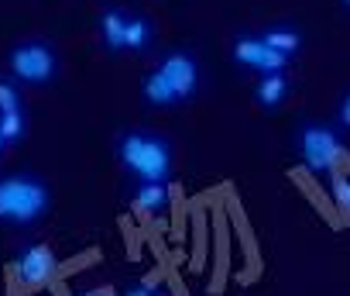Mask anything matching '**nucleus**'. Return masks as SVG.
<instances>
[{
  "mask_svg": "<svg viewBox=\"0 0 350 296\" xmlns=\"http://www.w3.org/2000/svg\"><path fill=\"white\" fill-rule=\"evenodd\" d=\"M113 159L134 183H168L175 173V145L151 127H120L113 134Z\"/></svg>",
  "mask_w": 350,
  "mask_h": 296,
  "instance_id": "1",
  "label": "nucleus"
},
{
  "mask_svg": "<svg viewBox=\"0 0 350 296\" xmlns=\"http://www.w3.org/2000/svg\"><path fill=\"white\" fill-rule=\"evenodd\" d=\"M52 214V186L31 169L0 173V224L35 227Z\"/></svg>",
  "mask_w": 350,
  "mask_h": 296,
  "instance_id": "2",
  "label": "nucleus"
},
{
  "mask_svg": "<svg viewBox=\"0 0 350 296\" xmlns=\"http://www.w3.org/2000/svg\"><path fill=\"white\" fill-rule=\"evenodd\" d=\"M295 156L306 173L312 176H329L340 169L343 156V131L326 121H302L295 127Z\"/></svg>",
  "mask_w": 350,
  "mask_h": 296,
  "instance_id": "3",
  "label": "nucleus"
},
{
  "mask_svg": "<svg viewBox=\"0 0 350 296\" xmlns=\"http://www.w3.org/2000/svg\"><path fill=\"white\" fill-rule=\"evenodd\" d=\"M59 49L49 38H21L18 45L8 49V73L31 90L52 86L59 76Z\"/></svg>",
  "mask_w": 350,
  "mask_h": 296,
  "instance_id": "4",
  "label": "nucleus"
},
{
  "mask_svg": "<svg viewBox=\"0 0 350 296\" xmlns=\"http://www.w3.org/2000/svg\"><path fill=\"white\" fill-rule=\"evenodd\" d=\"M154 66L165 73V79L172 83V90L179 93V103H189L203 90V62H200V56L189 45L165 49Z\"/></svg>",
  "mask_w": 350,
  "mask_h": 296,
  "instance_id": "5",
  "label": "nucleus"
},
{
  "mask_svg": "<svg viewBox=\"0 0 350 296\" xmlns=\"http://www.w3.org/2000/svg\"><path fill=\"white\" fill-rule=\"evenodd\" d=\"M230 59H234V66H241V69H251V73H285L288 66H292V59L288 56H282V52H275L265 38H261V32L258 35H237L234 38V45H230Z\"/></svg>",
  "mask_w": 350,
  "mask_h": 296,
  "instance_id": "6",
  "label": "nucleus"
},
{
  "mask_svg": "<svg viewBox=\"0 0 350 296\" xmlns=\"http://www.w3.org/2000/svg\"><path fill=\"white\" fill-rule=\"evenodd\" d=\"M18 279L28 286V289H42L55 279L59 272V262H55V251L45 245V241H31L18 251Z\"/></svg>",
  "mask_w": 350,
  "mask_h": 296,
  "instance_id": "7",
  "label": "nucleus"
},
{
  "mask_svg": "<svg viewBox=\"0 0 350 296\" xmlns=\"http://www.w3.org/2000/svg\"><path fill=\"white\" fill-rule=\"evenodd\" d=\"M127 18H131V11H124L120 4H107L96 14V35H100V45L107 49V56L127 52Z\"/></svg>",
  "mask_w": 350,
  "mask_h": 296,
  "instance_id": "8",
  "label": "nucleus"
},
{
  "mask_svg": "<svg viewBox=\"0 0 350 296\" xmlns=\"http://www.w3.org/2000/svg\"><path fill=\"white\" fill-rule=\"evenodd\" d=\"M141 100L144 107L151 110H175V107H183L179 103V93L172 90V83L165 79V73L158 66H151L144 76H141Z\"/></svg>",
  "mask_w": 350,
  "mask_h": 296,
  "instance_id": "9",
  "label": "nucleus"
},
{
  "mask_svg": "<svg viewBox=\"0 0 350 296\" xmlns=\"http://www.w3.org/2000/svg\"><path fill=\"white\" fill-rule=\"evenodd\" d=\"M288 93H292V79H288L285 73H261L258 83H254V90H251V100H254L261 110L275 114V110L288 100Z\"/></svg>",
  "mask_w": 350,
  "mask_h": 296,
  "instance_id": "10",
  "label": "nucleus"
},
{
  "mask_svg": "<svg viewBox=\"0 0 350 296\" xmlns=\"http://www.w3.org/2000/svg\"><path fill=\"white\" fill-rule=\"evenodd\" d=\"M131 204L141 217H161L172 204L168 183H134L131 190Z\"/></svg>",
  "mask_w": 350,
  "mask_h": 296,
  "instance_id": "11",
  "label": "nucleus"
},
{
  "mask_svg": "<svg viewBox=\"0 0 350 296\" xmlns=\"http://www.w3.org/2000/svg\"><path fill=\"white\" fill-rule=\"evenodd\" d=\"M261 38H265L275 52H282V56H288V59H295V56L302 52V45H306L302 28L292 25V21H271V25H265V28H261Z\"/></svg>",
  "mask_w": 350,
  "mask_h": 296,
  "instance_id": "12",
  "label": "nucleus"
},
{
  "mask_svg": "<svg viewBox=\"0 0 350 296\" xmlns=\"http://www.w3.org/2000/svg\"><path fill=\"white\" fill-rule=\"evenodd\" d=\"M217 258H213V272H210V293L220 296L224 286H227V265H230V241H227V217L217 214Z\"/></svg>",
  "mask_w": 350,
  "mask_h": 296,
  "instance_id": "13",
  "label": "nucleus"
},
{
  "mask_svg": "<svg viewBox=\"0 0 350 296\" xmlns=\"http://www.w3.org/2000/svg\"><path fill=\"white\" fill-rule=\"evenodd\" d=\"M151 45H154V21L141 11H131V18H127V52L144 56Z\"/></svg>",
  "mask_w": 350,
  "mask_h": 296,
  "instance_id": "14",
  "label": "nucleus"
},
{
  "mask_svg": "<svg viewBox=\"0 0 350 296\" xmlns=\"http://www.w3.org/2000/svg\"><path fill=\"white\" fill-rule=\"evenodd\" d=\"M0 131H4L11 148H18L28 138V114L25 110H4L0 114Z\"/></svg>",
  "mask_w": 350,
  "mask_h": 296,
  "instance_id": "15",
  "label": "nucleus"
},
{
  "mask_svg": "<svg viewBox=\"0 0 350 296\" xmlns=\"http://www.w3.org/2000/svg\"><path fill=\"white\" fill-rule=\"evenodd\" d=\"M4 110H25L21 83L11 73H0V114H4Z\"/></svg>",
  "mask_w": 350,
  "mask_h": 296,
  "instance_id": "16",
  "label": "nucleus"
},
{
  "mask_svg": "<svg viewBox=\"0 0 350 296\" xmlns=\"http://www.w3.org/2000/svg\"><path fill=\"white\" fill-rule=\"evenodd\" d=\"M329 186H333L336 207L350 217V169H333V173H329Z\"/></svg>",
  "mask_w": 350,
  "mask_h": 296,
  "instance_id": "17",
  "label": "nucleus"
},
{
  "mask_svg": "<svg viewBox=\"0 0 350 296\" xmlns=\"http://www.w3.org/2000/svg\"><path fill=\"white\" fill-rule=\"evenodd\" d=\"M230 210H234V221H237V234H241V241H244V255H247V262H251V265H258V251H254L251 227H247V221H244V214H241V207H237V204H230Z\"/></svg>",
  "mask_w": 350,
  "mask_h": 296,
  "instance_id": "18",
  "label": "nucleus"
},
{
  "mask_svg": "<svg viewBox=\"0 0 350 296\" xmlns=\"http://www.w3.org/2000/svg\"><path fill=\"white\" fill-rule=\"evenodd\" d=\"M333 124H336L340 131H350V90L340 93V100H336V114H333Z\"/></svg>",
  "mask_w": 350,
  "mask_h": 296,
  "instance_id": "19",
  "label": "nucleus"
},
{
  "mask_svg": "<svg viewBox=\"0 0 350 296\" xmlns=\"http://www.w3.org/2000/svg\"><path fill=\"white\" fill-rule=\"evenodd\" d=\"M124 296H161V293H158V289H154L151 282H137V286H131V289H127Z\"/></svg>",
  "mask_w": 350,
  "mask_h": 296,
  "instance_id": "20",
  "label": "nucleus"
},
{
  "mask_svg": "<svg viewBox=\"0 0 350 296\" xmlns=\"http://www.w3.org/2000/svg\"><path fill=\"white\" fill-rule=\"evenodd\" d=\"M8 148H11V145H8V138H4V131H0V159H4V152H8Z\"/></svg>",
  "mask_w": 350,
  "mask_h": 296,
  "instance_id": "21",
  "label": "nucleus"
},
{
  "mask_svg": "<svg viewBox=\"0 0 350 296\" xmlns=\"http://www.w3.org/2000/svg\"><path fill=\"white\" fill-rule=\"evenodd\" d=\"M76 296H110L107 289H90V293H76Z\"/></svg>",
  "mask_w": 350,
  "mask_h": 296,
  "instance_id": "22",
  "label": "nucleus"
},
{
  "mask_svg": "<svg viewBox=\"0 0 350 296\" xmlns=\"http://www.w3.org/2000/svg\"><path fill=\"white\" fill-rule=\"evenodd\" d=\"M340 8H343V14L350 18V0H340Z\"/></svg>",
  "mask_w": 350,
  "mask_h": 296,
  "instance_id": "23",
  "label": "nucleus"
}]
</instances>
